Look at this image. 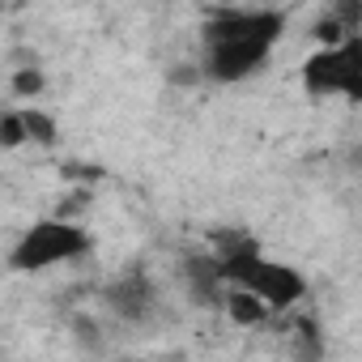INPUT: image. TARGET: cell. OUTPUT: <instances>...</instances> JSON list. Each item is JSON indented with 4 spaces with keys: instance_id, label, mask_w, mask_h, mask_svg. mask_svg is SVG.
<instances>
[{
    "instance_id": "obj_1",
    "label": "cell",
    "mask_w": 362,
    "mask_h": 362,
    "mask_svg": "<svg viewBox=\"0 0 362 362\" xmlns=\"http://www.w3.org/2000/svg\"><path fill=\"white\" fill-rule=\"evenodd\" d=\"M286 9H209L201 22V77L214 86H239L264 69L286 35Z\"/></svg>"
},
{
    "instance_id": "obj_2",
    "label": "cell",
    "mask_w": 362,
    "mask_h": 362,
    "mask_svg": "<svg viewBox=\"0 0 362 362\" xmlns=\"http://www.w3.org/2000/svg\"><path fill=\"white\" fill-rule=\"evenodd\" d=\"M218 264H222L226 286H243V290L260 294L273 307V315L290 311L294 303L307 298V277L294 264L264 256L260 243L247 235H222L218 239Z\"/></svg>"
},
{
    "instance_id": "obj_3",
    "label": "cell",
    "mask_w": 362,
    "mask_h": 362,
    "mask_svg": "<svg viewBox=\"0 0 362 362\" xmlns=\"http://www.w3.org/2000/svg\"><path fill=\"white\" fill-rule=\"evenodd\" d=\"M90 252H94V235L86 226H77L73 218H39L13 243L9 269L13 273H43V269H56V264H73Z\"/></svg>"
},
{
    "instance_id": "obj_4",
    "label": "cell",
    "mask_w": 362,
    "mask_h": 362,
    "mask_svg": "<svg viewBox=\"0 0 362 362\" xmlns=\"http://www.w3.org/2000/svg\"><path fill=\"white\" fill-rule=\"evenodd\" d=\"M303 90L315 98H349L362 103V30L345 35L341 43H320L303 60Z\"/></svg>"
},
{
    "instance_id": "obj_5",
    "label": "cell",
    "mask_w": 362,
    "mask_h": 362,
    "mask_svg": "<svg viewBox=\"0 0 362 362\" xmlns=\"http://www.w3.org/2000/svg\"><path fill=\"white\" fill-rule=\"evenodd\" d=\"M103 303H107V311L115 320L141 328V324H149L158 315V286H153V277L145 269H124L115 281L103 286Z\"/></svg>"
},
{
    "instance_id": "obj_6",
    "label": "cell",
    "mask_w": 362,
    "mask_h": 362,
    "mask_svg": "<svg viewBox=\"0 0 362 362\" xmlns=\"http://www.w3.org/2000/svg\"><path fill=\"white\" fill-rule=\"evenodd\" d=\"M222 311L239 324V328H252V324H264L269 315H273V307L260 298V294H252V290H243V286H226V298H222Z\"/></svg>"
},
{
    "instance_id": "obj_7",
    "label": "cell",
    "mask_w": 362,
    "mask_h": 362,
    "mask_svg": "<svg viewBox=\"0 0 362 362\" xmlns=\"http://www.w3.org/2000/svg\"><path fill=\"white\" fill-rule=\"evenodd\" d=\"M22 119H26V136H30V145H39V149H56V145H60L56 115H47V111H39V107H26Z\"/></svg>"
},
{
    "instance_id": "obj_8",
    "label": "cell",
    "mask_w": 362,
    "mask_h": 362,
    "mask_svg": "<svg viewBox=\"0 0 362 362\" xmlns=\"http://www.w3.org/2000/svg\"><path fill=\"white\" fill-rule=\"evenodd\" d=\"M30 136H26V119H22V111H5V119H0V145L5 149H18V145H26Z\"/></svg>"
},
{
    "instance_id": "obj_9",
    "label": "cell",
    "mask_w": 362,
    "mask_h": 362,
    "mask_svg": "<svg viewBox=\"0 0 362 362\" xmlns=\"http://www.w3.org/2000/svg\"><path fill=\"white\" fill-rule=\"evenodd\" d=\"M9 86H13V94H22V98H39V94L47 90V77H43V69H18Z\"/></svg>"
}]
</instances>
